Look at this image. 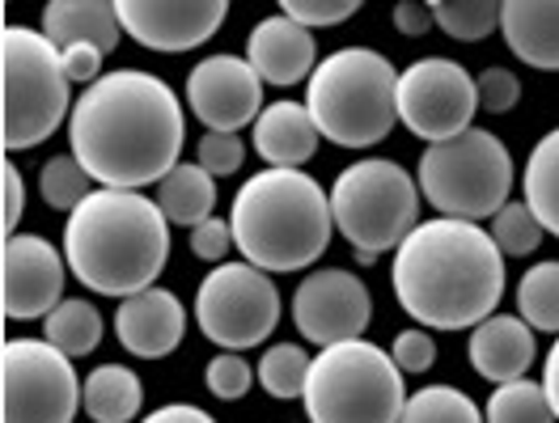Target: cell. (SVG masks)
Returning a JSON list of instances; mask_svg holds the SVG:
<instances>
[{"label": "cell", "mask_w": 559, "mask_h": 423, "mask_svg": "<svg viewBox=\"0 0 559 423\" xmlns=\"http://www.w3.org/2000/svg\"><path fill=\"white\" fill-rule=\"evenodd\" d=\"M38 191L47 200V208L56 211H76L94 191H90V174L76 157H51L38 174Z\"/></svg>", "instance_id": "cell-32"}, {"label": "cell", "mask_w": 559, "mask_h": 423, "mask_svg": "<svg viewBox=\"0 0 559 423\" xmlns=\"http://www.w3.org/2000/svg\"><path fill=\"white\" fill-rule=\"evenodd\" d=\"M22 174L13 170V161H4V238H17V220H22Z\"/></svg>", "instance_id": "cell-41"}, {"label": "cell", "mask_w": 559, "mask_h": 423, "mask_svg": "<svg viewBox=\"0 0 559 423\" xmlns=\"http://www.w3.org/2000/svg\"><path fill=\"white\" fill-rule=\"evenodd\" d=\"M356 9H360L356 0H284L280 13L310 31V26H340V22H348Z\"/></svg>", "instance_id": "cell-36"}, {"label": "cell", "mask_w": 559, "mask_h": 423, "mask_svg": "<svg viewBox=\"0 0 559 423\" xmlns=\"http://www.w3.org/2000/svg\"><path fill=\"white\" fill-rule=\"evenodd\" d=\"M43 335L64 355H90L103 343V314L90 301H60L43 322Z\"/></svg>", "instance_id": "cell-26"}, {"label": "cell", "mask_w": 559, "mask_h": 423, "mask_svg": "<svg viewBox=\"0 0 559 423\" xmlns=\"http://www.w3.org/2000/svg\"><path fill=\"white\" fill-rule=\"evenodd\" d=\"M335 229L356 246V263H373L382 250H399L419 216V186L399 161H356L331 191Z\"/></svg>", "instance_id": "cell-9"}, {"label": "cell", "mask_w": 559, "mask_h": 423, "mask_svg": "<svg viewBox=\"0 0 559 423\" xmlns=\"http://www.w3.org/2000/svg\"><path fill=\"white\" fill-rule=\"evenodd\" d=\"M475 110H479V81H471V72L457 60L428 56L399 76V119L419 141L441 144L471 132Z\"/></svg>", "instance_id": "cell-12"}, {"label": "cell", "mask_w": 559, "mask_h": 423, "mask_svg": "<svg viewBox=\"0 0 559 423\" xmlns=\"http://www.w3.org/2000/svg\"><path fill=\"white\" fill-rule=\"evenodd\" d=\"M0 280H4V317L31 322L47 317L64 297V258L47 238H4L0 258Z\"/></svg>", "instance_id": "cell-15"}, {"label": "cell", "mask_w": 559, "mask_h": 423, "mask_svg": "<svg viewBox=\"0 0 559 423\" xmlns=\"http://www.w3.org/2000/svg\"><path fill=\"white\" fill-rule=\"evenodd\" d=\"M43 35L56 43V51L98 47L106 56V51H115V43L123 35L119 4H106V0H51L43 9Z\"/></svg>", "instance_id": "cell-20"}, {"label": "cell", "mask_w": 559, "mask_h": 423, "mask_svg": "<svg viewBox=\"0 0 559 423\" xmlns=\"http://www.w3.org/2000/svg\"><path fill=\"white\" fill-rule=\"evenodd\" d=\"M144 402V389L140 377L123 364H103L85 377L81 389V407L94 423H132V415Z\"/></svg>", "instance_id": "cell-23"}, {"label": "cell", "mask_w": 559, "mask_h": 423, "mask_svg": "<svg viewBox=\"0 0 559 423\" xmlns=\"http://www.w3.org/2000/svg\"><path fill=\"white\" fill-rule=\"evenodd\" d=\"M69 141L90 178L110 191H136L182 166V106L153 72H110L81 94Z\"/></svg>", "instance_id": "cell-1"}, {"label": "cell", "mask_w": 559, "mask_h": 423, "mask_svg": "<svg viewBox=\"0 0 559 423\" xmlns=\"http://www.w3.org/2000/svg\"><path fill=\"white\" fill-rule=\"evenodd\" d=\"M209 389L216 394V398H225V402H238V398H246L250 394V386H254V373H250V364H246L242 355L225 352L216 355V360H209Z\"/></svg>", "instance_id": "cell-34"}, {"label": "cell", "mask_w": 559, "mask_h": 423, "mask_svg": "<svg viewBox=\"0 0 559 423\" xmlns=\"http://www.w3.org/2000/svg\"><path fill=\"white\" fill-rule=\"evenodd\" d=\"M234 246V229H229V220H204L200 229H191V254L195 258H204V263H221L225 254Z\"/></svg>", "instance_id": "cell-39"}, {"label": "cell", "mask_w": 559, "mask_h": 423, "mask_svg": "<svg viewBox=\"0 0 559 423\" xmlns=\"http://www.w3.org/2000/svg\"><path fill=\"white\" fill-rule=\"evenodd\" d=\"M518 305H522V322H530L534 330L559 335V263H538L525 271L518 283Z\"/></svg>", "instance_id": "cell-27"}, {"label": "cell", "mask_w": 559, "mask_h": 423, "mask_svg": "<svg viewBox=\"0 0 559 423\" xmlns=\"http://www.w3.org/2000/svg\"><path fill=\"white\" fill-rule=\"evenodd\" d=\"M310 355L297 343H276L259 360V386L272 398H306V382H310Z\"/></svg>", "instance_id": "cell-28"}, {"label": "cell", "mask_w": 559, "mask_h": 423, "mask_svg": "<svg viewBox=\"0 0 559 423\" xmlns=\"http://www.w3.org/2000/svg\"><path fill=\"white\" fill-rule=\"evenodd\" d=\"M242 161H246L242 141H238V136H229V132H209V136L200 141V148H195V166H200V170H209L212 178L234 174Z\"/></svg>", "instance_id": "cell-35"}, {"label": "cell", "mask_w": 559, "mask_h": 423, "mask_svg": "<svg viewBox=\"0 0 559 423\" xmlns=\"http://www.w3.org/2000/svg\"><path fill=\"white\" fill-rule=\"evenodd\" d=\"M64 56V72H69L72 85H81V81H94L98 69H103V51L98 47H69V51H60ZM103 81V76H98Z\"/></svg>", "instance_id": "cell-40"}, {"label": "cell", "mask_w": 559, "mask_h": 423, "mask_svg": "<svg viewBox=\"0 0 559 423\" xmlns=\"http://www.w3.org/2000/svg\"><path fill=\"white\" fill-rule=\"evenodd\" d=\"M525 208L534 211V220L543 225V233L559 238V128L547 132L534 144L530 161H525Z\"/></svg>", "instance_id": "cell-25"}, {"label": "cell", "mask_w": 559, "mask_h": 423, "mask_svg": "<svg viewBox=\"0 0 559 423\" xmlns=\"http://www.w3.org/2000/svg\"><path fill=\"white\" fill-rule=\"evenodd\" d=\"M513 157L491 132H462L454 141L428 144L419 157V195L450 220H484L509 204Z\"/></svg>", "instance_id": "cell-8"}, {"label": "cell", "mask_w": 559, "mask_h": 423, "mask_svg": "<svg viewBox=\"0 0 559 423\" xmlns=\"http://www.w3.org/2000/svg\"><path fill=\"white\" fill-rule=\"evenodd\" d=\"M399 423H484L479 407L454 386H428L407 398Z\"/></svg>", "instance_id": "cell-29"}, {"label": "cell", "mask_w": 559, "mask_h": 423, "mask_svg": "<svg viewBox=\"0 0 559 423\" xmlns=\"http://www.w3.org/2000/svg\"><path fill=\"white\" fill-rule=\"evenodd\" d=\"M471 364L479 377L496 386L522 382V373L534 364V326L522 317L496 314L471 330Z\"/></svg>", "instance_id": "cell-19"}, {"label": "cell", "mask_w": 559, "mask_h": 423, "mask_svg": "<svg viewBox=\"0 0 559 423\" xmlns=\"http://www.w3.org/2000/svg\"><path fill=\"white\" fill-rule=\"evenodd\" d=\"M488 423H556V411L547 402V389L538 382H509L491 394Z\"/></svg>", "instance_id": "cell-30"}, {"label": "cell", "mask_w": 559, "mask_h": 423, "mask_svg": "<svg viewBox=\"0 0 559 423\" xmlns=\"http://www.w3.org/2000/svg\"><path fill=\"white\" fill-rule=\"evenodd\" d=\"M403 368L394 355L373 343H335L322 348L306 382L310 423H399L407 411Z\"/></svg>", "instance_id": "cell-6"}, {"label": "cell", "mask_w": 559, "mask_h": 423, "mask_svg": "<svg viewBox=\"0 0 559 423\" xmlns=\"http://www.w3.org/2000/svg\"><path fill=\"white\" fill-rule=\"evenodd\" d=\"M254 148L272 170H297L318 148V128L310 110L297 102H272L254 123Z\"/></svg>", "instance_id": "cell-22"}, {"label": "cell", "mask_w": 559, "mask_h": 423, "mask_svg": "<svg viewBox=\"0 0 559 423\" xmlns=\"http://www.w3.org/2000/svg\"><path fill=\"white\" fill-rule=\"evenodd\" d=\"M394 297L419 326L466 330L488 322L504 297V254L488 229L437 216L394 250Z\"/></svg>", "instance_id": "cell-2"}, {"label": "cell", "mask_w": 559, "mask_h": 423, "mask_svg": "<svg viewBox=\"0 0 559 423\" xmlns=\"http://www.w3.org/2000/svg\"><path fill=\"white\" fill-rule=\"evenodd\" d=\"M500 31L513 56L530 69H559V0H509L500 4Z\"/></svg>", "instance_id": "cell-21"}, {"label": "cell", "mask_w": 559, "mask_h": 423, "mask_svg": "<svg viewBox=\"0 0 559 423\" xmlns=\"http://www.w3.org/2000/svg\"><path fill=\"white\" fill-rule=\"evenodd\" d=\"M115 330H119V343L132 355L162 360V355H170L182 343L187 314H182V305H178V297L170 288H148V292L119 301Z\"/></svg>", "instance_id": "cell-17"}, {"label": "cell", "mask_w": 559, "mask_h": 423, "mask_svg": "<svg viewBox=\"0 0 559 423\" xmlns=\"http://www.w3.org/2000/svg\"><path fill=\"white\" fill-rule=\"evenodd\" d=\"M394 364L403 368V373H424V368H432V360H437V343H432V335L428 330H403L399 339H394Z\"/></svg>", "instance_id": "cell-37"}, {"label": "cell", "mask_w": 559, "mask_h": 423, "mask_svg": "<svg viewBox=\"0 0 559 423\" xmlns=\"http://www.w3.org/2000/svg\"><path fill=\"white\" fill-rule=\"evenodd\" d=\"M246 60H250V69L259 72V81H267V85H297L301 76H314L318 47L306 26H297L293 17L276 13V17H263L250 31Z\"/></svg>", "instance_id": "cell-18"}, {"label": "cell", "mask_w": 559, "mask_h": 423, "mask_svg": "<svg viewBox=\"0 0 559 423\" xmlns=\"http://www.w3.org/2000/svg\"><path fill=\"white\" fill-rule=\"evenodd\" d=\"M64 258L72 276L98 297H136L170 258L166 211L136 191H94L69 216Z\"/></svg>", "instance_id": "cell-3"}, {"label": "cell", "mask_w": 559, "mask_h": 423, "mask_svg": "<svg viewBox=\"0 0 559 423\" xmlns=\"http://www.w3.org/2000/svg\"><path fill=\"white\" fill-rule=\"evenodd\" d=\"M0 81H4V148H35L64 123L69 72L56 43L26 26H4L0 35Z\"/></svg>", "instance_id": "cell-7"}, {"label": "cell", "mask_w": 559, "mask_h": 423, "mask_svg": "<svg viewBox=\"0 0 559 423\" xmlns=\"http://www.w3.org/2000/svg\"><path fill=\"white\" fill-rule=\"evenodd\" d=\"M144 423H216L209 411H200V407H187V402H175V407H162V411H153Z\"/></svg>", "instance_id": "cell-43"}, {"label": "cell", "mask_w": 559, "mask_h": 423, "mask_svg": "<svg viewBox=\"0 0 559 423\" xmlns=\"http://www.w3.org/2000/svg\"><path fill=\"white\" fill-rule=\"evenodd\" d=\"M543 389H547V402H551V411H556V420H559V339H556V348L547 352V368H543Z\"/></svg>", "instance_id": "cell-44"}, {"label": "cell", "mask_w": 559, "mask_h": 423, "mask_svg": "<svg viewBox=\"0 0 559 423\" xmlns=\"http://www.w3.org/2000/svg\"><path fill=\"white\" fill-rule=\"evenodd\" d=\"M518 94H522V85L513 72L488 69L479 76V106H488L491 114H504L509 106H518Z\"/></svg>", "instance_id": "cell-38"}, {"label": "cell", "mask_w": 559, "mask_h": 423, "mask_svg": "<svg viewBox=\"0 0 559 423\" xmlns=\"http://www.w3.org/2000/svg\"><path fill=\"white\" fill-rule=\"evenodd\" d=\"M187 106L212 132L238 136V128L259 123L263 106V81L250 69V60L238 56H209L187 76Z\"/></svg>", "instance_id": "cell-14"}, {"label": "cell", "mask_w": 559, "mask_h": 423, "mask_svg": "<svg viewBox=\"0 0 559 423\" xmlns=\"http://www.w3.org/2000/svg\"><path fill=\"white\" fill-rule=\"evenodd\" d=\"M491 242L500 246V254H513V258H522V254H534L538 242H543V225L534 220V211L525 208V204H504V208L491 216Z\"/></svg>", "instance_id": "cell-33"}, {"label": "cell", "mask_w": 559, "mask_h": 423, "mask_svg": "<svg viewBox=\"0 0 559 423\" xmlns=\"http://www.w3.org/2000/svg\"><path fill=\"white\" fill-rule=\"evenodd\" d=\"M306 110L318 136L344 148H369L385 141L399 119V72L382 51L344 47L314 69Z\"/></svg>", "instance_id": "cell-5"}, {"label": "cell", "mask_w": 559, "mask_h": 423, "mask_svg": "<svg viewBox=\"0 0 559 423\" xmlns=\"http://www.w3.org/2000/svg\"><path fill=\"white\" fill-rule=\"evenodd\" d=\"M225 0H119L123 31L153 51H191L221 31Z\"/></svg>", "instance_id": "cell-16"}, {"label": "cell", "mask_w": 559, "mask_h": 423, "mask_svg": "<svg viewBox=\"0 0 559 423\" xmlns=\"http://www.w3.org/2000/svg\"><path fill=\"white\" fill-rule=\"evenodd\" d=\"M157 208L166 211V220H175V225L200 229L204 220H212V208H216V182L195 161H182L175 174L157 182Z\"/></svg>", "instance_id": "cell-24"}, {"label": "cell", "mask_w": 559, "mask_h": 423, "mask_svg": "<svg viewBox=\"0 0 559 423\" xmlns=\"http://www.w3.org/2000/svg\"><path fill=\"white\" fill-rule=\"evenodd\" d=\"M331 195L301 170H263L234 195V246L259 271H297L331 242Z\"/></svg>", "instance_id": "cell-4"}, {"label": "cell", "mask_w": 559, "mask_h": 423, "mask_svg": "<svg viewBox=\"0 0 559 423\" xmlns=\"http://www.w3.org/2000/svg\"><path fill=\"white\" fill-rule=\"evenodd\" d=\"M195 317L212 343L242 352L263 343L280 322V292L250 263H221L195 292Z\"/></svg>", "instance_id": "cell-10"}, {"label": "cell", "mask_w": 559, "mask_h": 423, "mask_svg": "<svg viewBox=\"0 0 559 423\" xmlns=\"http://www.w3.org/2000/svg\"><path fill=\"white\" fill-rule=\"evenodd\" d=\"M369 317H373L369 288L356 280L352 271H335V267L331 271H314L293 292V322L318 348H335V343L360 339Z\"/></svg>", "instance_id": "cell-13"}, {"label": "cell", "mask_w": 559, "mask_h": 423, "mask_svg": "<svg viewBox=\"0 0 559 423\" xmlns=\"http://www.w3.org/2000/svg\"><path fill=\"white\" fill-rule=\"evenodd\" d=\"M394 22L403 35H424L432 26V4H399L394 9Z\"/></svg>", "instance_id": "cell-42"}, {"label": "cell", "mask_w": 559, "mask_h": 423, "mask_svg": "<svg viewBox=\"0 0 559 423\" xmlns=\"http://www.w3.org/2000/svg\"><path fill=\"white\" fill-rule=\"evenodd\" d=\"M4 423H72L81 407V382L69 355L38 339H9L0 352Z\"/></svg>", "instance_id": "cell-11"}, {"label": "cell", "mask_w": 559, "mask_h": 423, "mask_svg": "<svg viewBox=\"0 0 559 423\" xmlns=\"http://www.w3.org/2000/svg\"><path fill=\"white\" fill-rule=\"evenodd\" d=\"M432 22L450 38L462 43H479L500 26V4L491 0H437L432 4Z\"/></svg>", "instance_id": "cell-31"}]
</instances>
